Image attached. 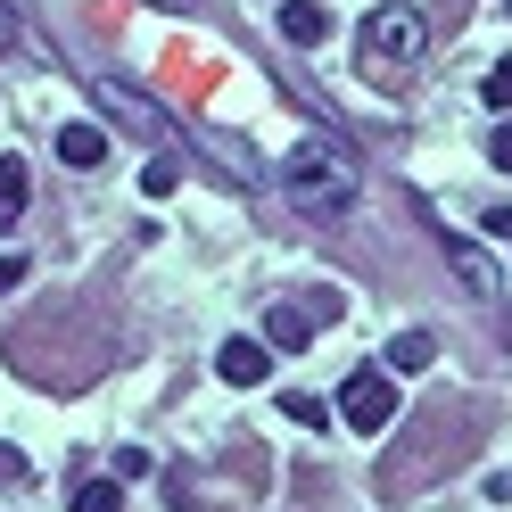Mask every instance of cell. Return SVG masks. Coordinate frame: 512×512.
Segmentation results:
<instances>
[{"label": "cell", "mask_w": 512, "mask_h": 512, "mask_svg": "<svg viewBox=\"0 0 512 512\" xmlns=\"http://www.w3.org/2000/svg\"><path fill=\"white\" fill-rule=\"evenodd\" d=\"M91 91H100V108H108V116H124L133 133H149V141H166V133H174V124H166V108H157L149 91H133L124 75H91Z\"/></svg>", "instance_id": "cell-4"}, {"label": "cell", "mask_w": 512, "mask_h": 512, "mask_svg": "<svg viewBox=\"0 0 512 512\" xmlns=\"http://www.w3.org/2000/svg\"><path fill=\"white\" fill-rule=\"evenodd\" d=\"M504 17H512V0H504Z\"/></svg>", "instance_id": "cell-22"}, {"label": "cell", "mask_w": 512, "mask_h": 512, "mask_svg": "<svg viewBox=\"0 0 512 512\" xmlns=\"http://www.w3.org/2000/svg\"><path fill=\"white\" fill-rule=\"evenodd\" d=\"M281 405H290V422H306V430H314V422H331V405H323V397H306V389H290Z\"/></svg>", "instance_id": "cell-15"}, {"label": "cell", "mask_w": 512, "mask_h": 512, "mask_svg": "<svg viewBox=\"0 0 512 512\" xmlns=\"http://www.w3.org/2000/svg\"><path fill=\"white\" fill-rule=\"evenodd\" d=\"M157 9H190V0H157Z\"/></svg>", "instance_id": "cell-21"}, {"label": "cell", "mask_w": 512, "mask_h": 512, "mask_svg": "<svg viewBox=\"0 0 512 512\" xmlns=\"http://www.w3.org/2000/svg\"><path fill=\"white\" fill-rule=\"evenodd\" d=\"M323 34H331V9H323V0H281V42L314 50Z\"/></svg>", "instance_id": "cell-8"}, {"label": "cell", "mask_w": 512, "mask_h": 512, "mask_svg": "<svg viewBox=\"0 0 512 512\" xmlns=\"http://www.w3.org/2000/svg\"><path fill=\"white\" fill-rule=\"evenodd\" d=\"M422 50H430V17L413 9V0H380L364 17V34H356V58H364L372 83H405L422 67Z\"/></svg>", "instance_id": "cell-2"}, {"label": "cell", "mask_w": 512, "mask_h": 512, "mask_svg": "<svg viewBox=\"0 0 512 512\" xmlns=\"http://www.w3.org/2000/svg\"><path fill=\"white\" fill-rule=\"evenodd\" d=\"M488 232H496V240H512V207H488Z\"/></svg>", "instance_id": "cell-19"}, {"label": "cell", "mask_w": 512, "mask_h": 512, "mask_svg": "<svg viewBox=\"0 0 512 512\" xmlns=\"http://www.w3.org/2000/svg\"><path fill=\"white\" fill-rule=\"evenodd\" d=\"M67 512H124V488H116V479H83Z\"/></svg>", "instance_id": "cell-12"}, {"label": "cell", "mask_w": 512, "mask_h": 512, "mask_svg": "<svg viewBox=\"0 0 512 512\" xmlns=\"http://www.w3.org/2000/svg\"><path fill=\"white\" fill-rule=\"evenodd\" d=\"M339 413H347V430H389L397 422V380L389 372H347V389H339Z\"/></svg>", "instance_id": "cell-3"}, {"label": "cell", "mask_w": 512, "mask_h": 512, "mask_svg": "<svg viewBox=\"0 0 512 512\" xmlns=\"http://www.w3.org/2000/svg\"><path fill=\"white\" fill-rule=\"evenodd\" d=\"M0 479H25V455H17V446H0Z\"/></svg>", "instance_id": "cell-18"}, {"label": "cell", "mask_w": 512, "mask_h": 512, "mask_svg": "<svg viewBox=\"0 0 512 512\" xmlns=\"http://www.w3.org/2000/svg\"><path fill=\"white\" fill-rule=\"evenodd\" d=\"M215 372L232 380V389H256V380H265V347H256V339H223L215 347Z\"/></svg>", "instance_id": "cell-9"}, {"label": "cell", "mask_w": 512, "mask_h": 512, "mask_svg": "<svg viewBox=\"0 0 512 512\" xmlns=\"http://www.w3.org/2000/svg\"><path fill=\"white\" fill-rule=\"evenodd\" d=\"M488 166H496V174H512V116L488 133Z\"/></svg>", "instance_id": "cell-16"}, {"label": "cell", "mask_w": 512, "mask_h": 512, "mask_svg": "<svg viewBox=\"0 0 512 512\" xmlns=\"http://www.w3.org/2000/svg\"><path fill=\"white\" fill-rule=\"evenodd\" d=\"M430 232H438V248H446V273L463 281V298H496V265H488V248L463 240V232H446L438 215H430Z\"/></svg>", "instance_id": "cell-5"}, {"label": "cell", "mask_w": 512, "mask_h": 512, "mask_svg": "<svg viewBox=\"0 0 512 512\" xmlns=\"http://www.w3.org/2000/svg\"><path fill=\"white\" fill-rule=\"evenodd\" d=\"M174 182H182V166H174V157H149V166H141V190H149V199H166Z\"/></svg>", "instance_id": "cell-14"}, {"label": "cell", "mask_w": 512, "mask_h": 512, "mask_svg": "<svg viewBox=\"0 0 512 512\" xmlns=\"http://www.w3.org/2000/svg\"><path fill=\"white\" fill-rule=\"evenodd\" d=\"M17 42V9H9V0H0V50H9Z\"/></svg>", "instance_id": "cell-20"}, {"label": "cell", "mask_w": 512, "mask_h": 512, "mask_svg": "<svg viewBox=\"0 0 512 512\" xmlns=\"http://www.w3.org/2000/svg\"><path fill=\"white\" fill-rule=\"evenodd\" d=\"M479 100H488L496 116L512 108V58H496V67H488V75H479Z\"/></svg>", "instance_id": "cell-13"}, {"label": "cell", "mask_w": 512, "mask_h": 512, "mask_svg": "<svg viewBox=\"0 0 512 512\" xmlns=\"http://www.w3.org/2000/svg\"><path fill=\"white\" fill-rule=\"evenodd\" d=\"M25 265H34V256H17V248H0V298H9L17 281H25Z\"/></svg>", "instance_id": "cell-17"}, {"label": "cell", "mask_w": 512, "mask_h": 512, "mask_svg": "<svg viewBox=\"0 0 512 512\" xmlns=\"http://www.w3.org/2000/svg\"><path fill=\"white\" fill-rule=\"evenodd\" d=\"M58 166H67V174H100L108 166V133H100V124H58Z\"/></svg>", "instance_id": "cell-6"}, {"label": "cell", "mask_w": 512, "mask_h": 512, "mask_svg": "<svg viewBox=\"0 0 512 512\" xmlns=\"http://www.w3.org/2000/svg\"><path fill=\"white\" fill-rule=\"evenodd\" d=\"M265 347H273V356H306V347H314L306 306H265Z\"/></svg>", "instance_id": "cell-7"}, {"label": "cell", "mask_w": 512, "mask_h": 512, "mask_svg": "<svg viewBox=\"0 0 512 512\" xmlns=\"http://www.w3.org/2000/svg\"><path fill=\"white\" fill-rule=\"evenodd\" d=\"M438 364V347H430V331H405L397 347H389V372H430Z\"/></svg>", "instance_id": "cell-11"}, {"label": "cell", "mask_w": 512, "mask_h": 512, "mask_svg": "<svg viewBox=\"0 0 512 512\" xmlns=\"http://www.w3.org/2000/svg\"><path fill=\"white\" fill-rule=\"evenodd\" d=\"M34 207V182H25V157H0V232Z\"/></svg>", "instance_id": "cell-10"}, {"label": "cell", "mask_w": 512, "mask_h": 512, "mask_svg": "<svg viewBox=\"0 0 512 512\" xmlns=\"http://www.w3.org/2000/svg\"><path fill=\"white\" fill-rule=\"evenodd\" d=\"M281 199H298L306 215H339V207H356V190H364V166H356V149H347L339 133H306L290 157H281Z\"/></svg>", "instance_id": "cell-1"}]
</instances>
